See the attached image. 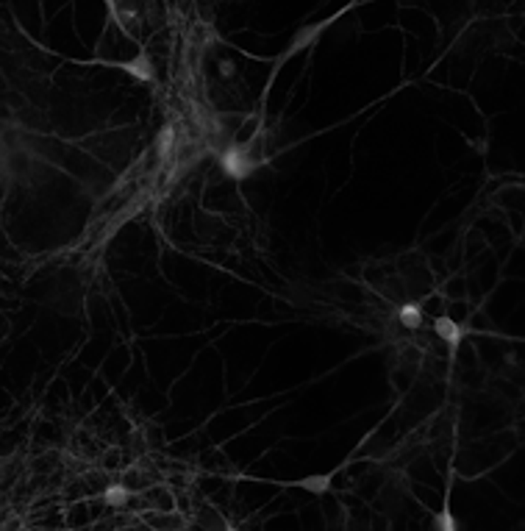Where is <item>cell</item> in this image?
Instances as JSON below:
<instances>
[{
    "label": "cell",
    "instance_id": "2",
    "mask_svg": "<svg viewBox=\"0 0 525 531\" xmlns=\"http://www.w3.org/2000/svg\"><path fill=\"white\" fill-rule=\"evenodd\" d=\"M433 332H436V336L451 348V351H456L461 345V336H464V332H461V326L453 320V317H448V314H439L436 320H433Z\"/></svg>",
    "mask_w": 525,
    "mask_h": 531
},
{
    "label": "cell",
    "instance_id": "5",
    "mask_svg": "<svg viewBox=\"0 0 525 531\" xmlns=\"http://www.w3.org/2000/svg\"><path fill=\"white\" fill-rule=\"evenodd\" d=\"M433 529L439 531H456L459 529V523L453 520V515H451V503H448V496H445V506H442V512L436 515V520H433Z\"/></svg>",
    "mask_w": 525,
    "mask_h": 531
},
{
    "label": "cell",
    "instance_id": "1",
    "mask_svg": "<svg viewBox=\"0 0 525 531\" xmlns=\"http://www.w3.org/2000/svg\"><path fill=\"white\" fill-rule=\"evenodd\" d=\"M223 170L228 173L231 178H245L250 170H253V159L248 156V150L245 148H231L228 153L223 156Z\"/></svg>",
    "mask_w": 525,
    "mask_h": 531
},
{
    "label": "cell",
    "instance_id": "3",
    "mask_svg": "<svg viewBox=\"0 0 525 531\" xmlns=\"http://www.w3.org/2000/svg\"><path fill=\"white\" fill-rule=\"evenodd\" d=\"M117 67L126 70V72H131L133 78H139V81H153V65H150V56H148V53H139L136 59L123 62V65H117Z\"/></svg>",
    "mask_w": 525,
    "mask_h": 531
},
{
    "label": "cell",
    "instance_id": "4",
    "mask_svg": "<svg viewBox=\"0 0 525 531\" xmlns=\"http://www.w3.org/2000/svg\"><path fill=\"white\" fill-rule=\"evenodd\" d=\"M397 317H400V326H406V329H411V332L423 326V309H420L417 303H406V306H400Z\"/></svg>",
    "mask_w": 525,
    "mask_h": 531
},
{
    "label": "cell",
    "instance_id": "7",
    "mask_svg": "<svg viewBox=\"0 0 525 531\" xmlns=\"http://www.w3.org/2000/svg\"><path fill=\"white\" fill-rule=\"evenodd\" d=\"M103 3H106V9H109V14L114 17V14H117V0H103Z\"/></svg>",
    "mask_w": 525,
    "mask_h": 531
},
{
    "label": "cell",
    "instance_id": "6",
    "mask_svg": "<svg viewBox=\"0 0 525 531\" xmlns=\"http://www.w3.org/2000/svg\"><path fill=\"white\" fill-rule=\"evenodd\" d=\"M106 500H109L111 506H126V503H128V493H126L123 487H109V490H106Z\"/></svg>",
    "mask_w": 525,
    "mask_h": 531
}]
</instances>
